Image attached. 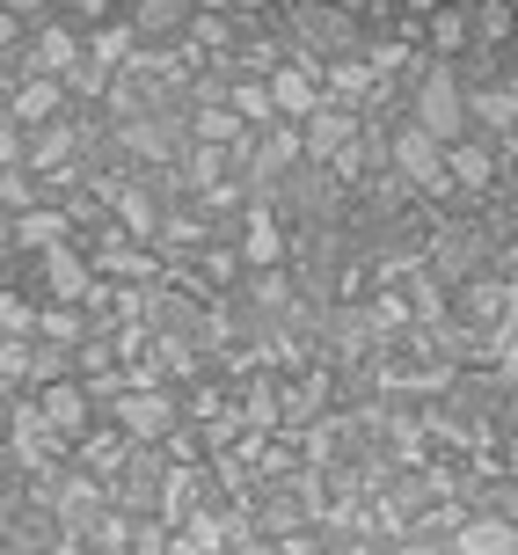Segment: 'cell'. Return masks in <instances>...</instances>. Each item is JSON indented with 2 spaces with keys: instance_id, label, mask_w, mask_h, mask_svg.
I'll list each match as a JSON object with an SVG mask.
<instances>
[]
</instances>
